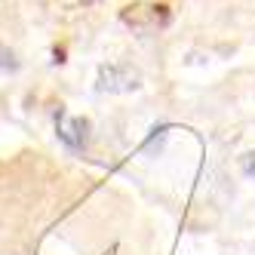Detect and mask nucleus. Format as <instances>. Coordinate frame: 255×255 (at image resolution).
Instances as JSON below:
<instances>
[{
  "mask_svg": "<svg viewBox=\"0 0 255 255\" xmlns=\"http://www.w3.org/2000/svg\"><path fill=\"white\" fill-rule=\"evenodd\" d=\"M138 71L126 68V65H108L99 71V93H129L138 86Z\"/></svg>",
  "mask_w": 255,
  "mask_h": 255,
  "instance_id": "obj_1",
  "label": "nucleus"
},
{
  "mask_svg": "<svg viewBox=\"0 0 255 255\" xmlns=\"http://www.w3.org/2000/svg\"><path fill=\"white\" fill-rule=\"evenodd\" d=\"M123 22H129L138 31H151L157 25H166L169 12H166V6H144V3H138V6H129L123 12Z\"/></svg>",
  "mask_w": 255,
  "mask_h": 255,
  "instance_id": "obj_2",
  "label": "nucleus"
},
{
  "mask_svg": "<svg viewBox=\"0 0 255 255\" xmlns=\"http://www.w3.org/2000/svg\"><path fill=\"white\" fill-rule=\"evenodd\" d=\"M59 138L68 144V148H83L86 138H89V120L59 114Z\"/></svg>",
  "mask_w": 255,
  "mask_h": 255,
  "instance_id": "obj_3",
  "label": "nucleus"
},
{
  "mask_svg": "<svg viewBox=\"0 0 255 255\" xmlns=\"http://www.w3.org/2000/svg\"><path fill=\"white\" fill-rule=\"evenodd\" d=\"M166 135H169V126H157V129H151V138L144 141V151H160Z\"/></svg>",
  "mask_w": 255,
  "mask_h": 255,
  "instance_id": "obj_4",
  "label": "nucleus"
},
{
  "mask_svg": "<svg viewBox=\"0 0 255 255\" xmlns=\"http://www.w3.org/2000/svg\"><path fill=\"white\" fill-rule=\"evenodd\" d=\"M15 65H19V62H15V56H12V49H9V46H3V43H0V68H3V71H12Z\"/></svg>",
  "mask_w": 255,
  "mask_h": 255,
  "instance_id": "obj_5",
  "label": "nucleus"
},
{
  "mask_svg": "<svg viewBox=\"0 0 255 255\" xmlns=\"http://www.w3.org/2000/svg\"><path fill=\"white\" fill-rule=\"evenodd\" d=\"M243 172H246L249 178H255V151L243 157Z\"/></svg>",
  "mask_w": 255,
  "mask_h": 255,
  "instance_id": "obj_6",
  "label": "nucleus"
}]
</instances>
